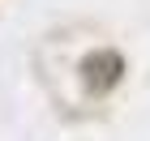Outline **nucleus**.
Wrapping results in <instances>:
<instances>
[{"instance_id": "obj_1", "label": "nucleus", "mask_w": 150, "mask_h": 141, "mask_svg": "<svg viewBox=\"0 0 150 141\" xmlns=\"http://www.w3.org/2000/svg\"><path fill=\"white\" fill-rule=\"evenodd\" d=\"M120 69H125V64H120L116 51H99V56L86 60V86H90L94 94H99V90H112V86L120 81Z\"/></svg>"}]
</instances>
